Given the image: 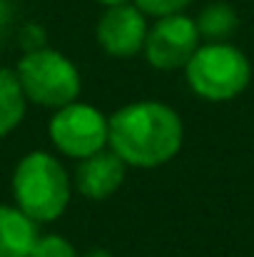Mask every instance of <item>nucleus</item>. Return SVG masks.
Listing matches in <instances>:
<instances>
[{"instance_id":"obj_7","label":"nucleus","mask_w":254,"mask_h":257,"mask_svg":"<svg viewBox=\"0 0 254 257\" xmlns=\"http://www.w3.org/2000/svg\"><path fill=\"white\" fill-rule=\"evenodd\" d=\"M147 20L145 13L132 5H112L97 23V43L112 58H132L145 48L147 40Z\"/></svg>"},{"instance_id":"obj_16","label":"nucleus","mask_w":254,"mask_h":257,"mask_svg":"<svg viewBox=\"0 0 254 257\" xmlns=\"http://www.w3.org/2000/svg\"><path fill=\"white\" fill-rule=\"evenodd\" d=\"M97 3H102V5L112 8V5H122V3H130V0H97Z\"/></svg>"},{"instance_id":"obj_14","label":"nucleus","mask_w":254,"mask_h":257,"mask_svg":"<svg viewBox=\"0 0 254 257\" xmlns=\"http://www.w3.org/2000/svg\"><path fill=\"white\" fill-rule=\"evenodd\" d=\"M10 15H13L10 3H8V0H0V35L8 30V25H10Z\"/></svg>"},{"instance_id":"obj_3","label":"nucleus","mask_w":254,"mask_h":257,"mask_svg":"<svg viewBox=\"0 0 254 257\" xmlns=\"http://www.w3.org/2000/svg\"><path fill=\"white\" fill-rule=\"evenodd\" d=\"M184 73L192 92L209 102L239 97L252 80V65L247 55L227 40L199 45L184 65Z\"/></svg>"},{"instance_id":"obj_8","label":"nucleus","mask_w":254,"mask_h":257,"mask_svg":"<svg viewBox=\"0 0 254 257\" xmlns=\"http://www.w3.org/2000/svg\"><path fill=\"white\" fill-rule=\"evenodd\" d=\"M125 172L127 165L120 160V155L110 148H102L100 153L78 160L73 187L87 200H107L125 182Z\"/></svg>"},{"instance_id":"obj_9","label":"nucleus","mask_w":254,"mask_h":257,"mask_svg":"<svg viewBox=\"0 0 254 257\" xmlns=\"http://www.w3.org/2000/svg\"><path fill=\"white\" fill-rule=\"evenodd\" d=\"M38 222L18 205H0V257H30L38 242Z\"/></svg>"},{"instance_id":"obj_12","label":"nucleus","mask_w":254,"mask_h":257,"mask_svg":"<svg viewBox=\"0 0 254 257\" xmlns=\"http://www.w3.org/2000/svg\"><path fill=\"white\" fill-rule=\"evenodd\" d=\"M30 257H80L73 242H68L60 235H40Z\"/></svg>"},{"instance_id":"obj_2","label":"nucleus","mask_w":254,"mask_h":257,"mask_svg":"<svg viewBox=\"0 0 254 257\" xmlns=\"http://www.w3.org/2000/svg\"><path fill=\"white\" fill-rule=\"evenodd\" d=\"M10 187L15 205L38 225L55 222L68 210L73 195V180L65 165L45 150H33L20 158Z\"/></svg>"},{"instance_id":"obj_15","label":"nucleus","mask_w":254,"mask_h":257,"mask_svg":"<svg viewBox=\"0 0 254 257\" xmlns=\"http://www.w3.org/2000/svg\"><path fill=\"white\" fill-rule=\"evenodd\" d=\"M85 257H112V255H110L107 250H90Z\"/></svg>"},{"instance_id":"obj_13","label":"nucleus","mask_w":254,"mask_h":257,"mask_svg":"<svg viewBox=\"0 0 254 257\" xmlns=\"http://www.w3.org/2000/svg\"><path fill=\"white\" fill-rule=\"evenodd\" d=\"M192 0H135V5L145 13V15H155V18H165L182 13Z\"/></svg>"},{"instance_id":"obj_1","label":"nucleus","mask_w":254,"mask_h":257,"mask_svg":"<svg viewBox=\"0 0 254 257\" xmlns=\"http://www.w3.org/2000/svg\"><path fill=\"white\" fill-rule=\"evenodd\" d=\"M184 140L177 110L165 102L142 100L120 107L110 117V150L132 168H160L169 163Z\"/></svg>"},{"instance_id":"obj_6","label":"nucleus","mask_w":254,"mask_h":257,"mask_svg":"<svg viewBox=\"0 0 254 257\" xmlns=\"http://www.w3.org/2000/svg\"><path fill=\"white\" fill-rule=\"evenodd\" d=\"M199 30L197 20L189 15L174 13L157 18V23L147 30L145 40V58L157 70H179L189 63L194 50L199 48Z\"/></svg>"},{"instance_id":"obj_5","label":"nucleus","mask_w":254,"mask_h":257,"mask_svg":"<svg viewBox=\"0 0 254 257\" xmlns=\"http://www.w3.org/2000/svg\"><path fill=\"white\" fill-rule=\"evenodd\" d=\"M48 133L58 153L73 160H83L87 155H95L102 148H107L110 117H105L95 105L75 100L55 110Z\"/></svg>"},{"instance_id":"obj_10","label":"nucleus","mask_w":254,"mask_h":257,"mask_svg":"<svg viewBox=\"0 0 254 257\" xmlns=\"http://www.w3.org/2000/svg\"><path fill=\"white\" fill-rule=\"evenodd\" d=\"M28 97L15 70L0 68V138L13 133L25 117Z\"/></svg>"},{"instance_id":"obj_11","label":"nucleus","mask_w":254,"mask_h":257,"mask_svg":"<svg viewBox=\"0 0 254 257\" xmlns=\"http://www.w3.org/2000/svg\"><path fill=\"white\" fill-rule=\"evenodd\" d=\"M237 25H239V15L229 3H209L197 18V30L209 43L227 40L237 30Z\"/></svg>"},{"instance_id":"obj_4","label":"nucleus","mask_w":254,"mask_h":257,"mask_svg":"<svg viewBox=\"0 0 254 257\" xmlns=\"http://www.w3.org/2000/svg\"><path fill=\"white\" fill-rule=\"evenodd\" d=\"M15 73H18V80L23 85L28 102L53 107V110L68 102H75L83 87L75 63L50 48L28 50L20 58Z\"/></svg>"}]
</instances>
